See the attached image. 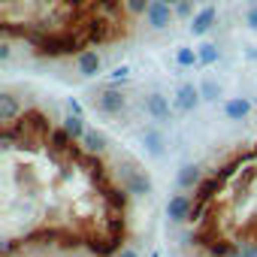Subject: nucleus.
Returning a JSON list of instances; mask_svg holds the SVG:
<instances>
[{
	"label": "nucleus",
	"mask_w": 257,
	"mask_h": 257,
	"mask_svg": "<svg viewBox=\"0 0 257 257\" xmlns=\"http://www.w3.org/2000/svg\"><path fill=\"white\" fill-rule=\"evenodd\" d=\"M176 0H0L4 46L40 61H76L85 76L100 52L131 43L155 16L167 22Z\"/></svg>",
	"instance_id": "f257e3e1"
},
{
	"label": "nucleus",
	"mask_w": 257,
	"mask_h": 257,
	"mask_svg": "<svg viewBox=\"0 0 257 257\" xmlns=\"http://www.w3.org/2000/svg\"><path fill=\"white\" fill-rule=\"evenodd\" d=\"M191 206H194L191 194H173V197L167 200V218H170L173 224H188Z\"/></svg>",
	"instance_id": "f03ea898"
},
{
	"label": "nucleus",
	"mask_w": 257,
	"mask_h": 257,
	"mask_svg": "<svg viewBox=\"0 0 257 257\" xmlns=\"http://www.w3.org/2000/svg\"><path fill=\"white\" fill-rule=\"evenodd\" d=\"M94 106H97L103 115H115V112H121V106H124V97H121L118 91H103V94L94 100Z\"/></svg>",
	"instance_id": "7ed1b4c3"
},
{
	"label": "nucleus",
	"mask_w": 257,
	"mask_h": 257,
	"mask_svg": "<svg viewBox=\"0 0 257 257\" xmlns=\"http://www.w3.org/2000/svg\"><path fill=\"white\" fill-rule=\"evenodd\" d=\"M146 106H149L152 118H167V115H170V103H167L161 94H152V97L146 100Z\"/></svg>",
	"instance_id": "20e7f679"
},
{
	"label": "nucleus",
	"mask_w": 257,
	"mask_h": 257,
	"mask_svg": "<svg viewBox=\"0 0 257 257\" xmlns=\"http://www.w3.org/2000/svg\"><path fill=\"white\" fill-rule=\"evenodd\" d=\"M248 109H251V106H248V100L236 97V100H230V103H227V109H224V112H227V118H242V115H248Z\"/></svg>",
	"instance_id": "39448f33"
},
{
	"label": "nucleus",
	"mask_w": 257,
	"mask_h": 257,
	"mask_svg": "<svg viewBox=\"0 0 257 257\" xmlns=\"http://www.w3.org/2000/svg\"><path fill=\"white\" fill-rule=\"evenodd\" d=\"M194 106H197V91L188 85V88H182V91H179V109H185V112H188V109H194Z\"/></svg>",
	"instance_id": "423d86ee"
},
{
	"label": "nucleus",
	"mask_w": 257,
	"mask_h": 257,
	"mask_svg": "<svg viewBox=\"0 0 257 257\" xmlns=\"http://www.w3.org/2000/svg\"><path fill=\"white\" fill-rule=\"evenodd\" d=\"M230 257H257V242H251V245H239Z\"/></svg>",
	"instance_id": "0eeeda50"
},
{
	"label": "nucleus",
	"mask_w": 257,
	"mask_h": 257,
	"mask_svg": "<svg viewBox=\"0 0 257 257\" xmlns=\"http://www.w3.org/2000/svg\"><path fill=\"white\" fill-rule=\"evenodd\" d=\"M146 143H149V152H152V155H161V152H164V146H161V137H158V134H146Z\"/></svg>",
	"instance_id": "6e6552de"
},
{
	"label": "nucleus",
	"mask_w": 257,
	"mask_h": 257,
	"mask_svg": "<svg viewBox=\"0 0 257 257\" xmlns=\"http://www.w3.org/2000/svg\"><path fill=\"white\" fill-rule=\"evenodd\" d=\"M115 257H143V254H140L137 248H131V245H127V248H118V254H115Z\"/></svg>",
	"instance_id": "1a4fd4ad"
},
{
	"label": "nucleus",
	"mask_w": 257,
	"mask_h": 257,
	"mask_svg": "<svg viewBox=\"0 0 257 257\" xmlns=\"http://www.w3.org/2000/svg\"><path fill=\"white\" fill-rule=\"evenodd\" d=\"M152 257H161V254H152Z\"/></svg>",
	"instance_id": "9d476101"
}]
</instances>
